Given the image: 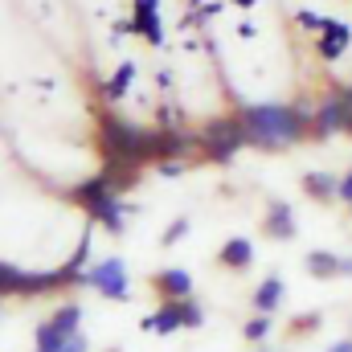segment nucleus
I'll use <instances>...</instances> for the list:
<instances>
[{
    "label": "nucleus",
    "instance_id": "aec40b11",
    "mask_svg": "<svg viewBox=\"0 0 352 352\" xmlns=\"http://www.w3.org/2000/svg\"><path fill=\"white\" fill-rule=\"evenodd\" d=\"M270 328H274V324H270V316H263V311H258L250 324H242V336H246L250 344H263L266 336H270Z\"/></svg>",
    "mask_w": 352,
    "mask_h": 352
},
{
    "label": "nucleus",
    "instance_id": "2f4dec72",
    "mask_svg": "<svg viewBox=\"0 0 352 352\" xmlns=\"http://www.w3.org/2000/svg\"><path fill=\"white\" fill-rule=\"evenodd\" d=\"M263 352H266V349H263Z\"/></svg>",
    "mask_w": 352,
    "mask_h": 352
},
{
    "label": "nucleus",
    "instance_id": "423d86ee",
    "mask_svg": "<svg viewBox=\"0 0 352 352\" xmlns=\"http://www.w3.org/2000/svg\"><path fill=\"white\" fill-rule=\"evenodd\" d=\"M78 324H82V303H66V307H58V311L37 328L33 349L37 352H62L66 349V340L78 332Z\"/></svg>",
    "mask_w": 352,
    "mask_h": 352
},
{
    "label": "nucleus",
    "instance_id": "4be33fe9",
    "mask_svg": "<svg viewBox=\"0 0 352 352\" xmlns=\"http://www.w3.org/2000/svg\"><path fill=\"white\" fill-rule=\"evenodd\" d=\"M87 258H90V230L87 234H82V242H78V250H74V254H70V270H74V274H82V266H87ZM78 283H82V278H78Z\"/></svg>",
    "mask_w": 352,
    "mask_h": 352
},
{
    "label": "nucleus",
    "instance_id": "4468645a",
    "mask_svg": "<svg viewBox=\"0 0 352 352\" xmlns=\"http://www.w3.org/2000/svg\"><path fill=\"white\" fill-rule=\"evenodd\" d=\"M217 263L230 266V270H246V266L254 263V246H250V238H230V242L217 250Z\"/></svg>",
    "mask_w": 352,
    "mask_h": 352
},
{
    "label": "nucleus",
    "instance_id": "393cba45",
    "mask_svg": "<svg viewBox=\"0 0 352 352\" xmlns=\"http://www.w3.org/2000/svg\"><path fill=\"white\" fill-rule=\"evenodd\" d=\"M184 173V160H160V176L164 180H173V176H180Z\"/></svg>",
    "mask_w": 352,
    "mask_h": 352
},
{
    "label": "nucleus",
    "instance_id": "1a4fd4ad",
    "mask_svg": "<svg viewBox=\"0 0 352 352\" xmlns=\"http://www.w3.org/2000/svg\"><path fill=\"white\" fill-rule=\"evenodd\" d=\"M349 45H352V25H344V21H328L316 37V50H320L324 62H340L349 54Z\"/></svg>",
    "mask_w": 352,
    "mask_h": 352
},
{
    "label": "nucleus",
    "instance_id": "20e7f679",
    "mask_svg": "<svg viewBox=\"0 0 352 352\" xmlns=\"http://www.w3.org/2000/svg\"><path fill=\"white\" fill-rule=\"evenodd\" d=\"M82 274H74L70 266H58V270H25L16 263H0V295H41V291H54V287H66Z\"/></svg>",
    "mask_w": 352,
    "mask_h": 352
},
{
    "label": "nucleus",
    "instance_id": "cd10ccee",
    "mask_svg": "<svg viewBox=\"0 0 352 352\" xmlns=\"http://www.w3.org/2000/svg\"><path fill=\"white\" fill-rule=\"evenodd\" d=\"M62 352H87V336H82V332H74V336L66 340V349H62Z\"/></svg>",
    "mask_w": 352,
    "mask_h": 352
},
{
    "label": "nucleus",
    "instance_id": "39448f33",
    "mask_svg": "<svg viewBox=\"0 0 352 352\" xmlns=\"http://www.w3.org/2000/svg\"><path fill=\"white\" fill-rule=\"evenodd\" d=\"M246 144H250V131H246L242 119H213V123L201 127V152L213 164H230Z\"/></svg>",
    "mask_w": 352,
    "mask_h": 352
},
{
    "label": "nucleus",
    "instance_id": "0eeeda50",
    "mask_svg": "<svg viewBox=\"0 0 352 352\" xmlns=\"http://www.w3.org/2000/svg\"><path fill=\"white\" fill-rule=\"evenodd\" d=\"M336 131H349L352 135V98H349V90L328 94V98L320 102L316 119H311V135H316V140H328V135H336Z\"/></svg>",
    "mask_w": 352,
    "mask_h": 352
},
{
    "label": "nucleus",
    "instance_id": "a211bd4d",
    "mask_svg": "<svg viewBox=\"0 0 352 352\" xmlns=\"http://www.w3.org/2000/svg\"><path fill=\"white\" fill-rule=\"evenodd\" d=\"M303 266H307V274H316V278H336V274H340V254H328V250H311Z\"/></svg>",
    "mask_w": 352,
    "mask_h": 352
},
{
    "label": "nucleus",
    "instance_id": "f03ea898",
    "mask_svg": "<svg viewBox=\"0 0 352 352\" xmlns=\"http://www.w3.org/2000/svg\"><path fill=\"white\" fill-rule=\"evenodd\" d=\"M98 131H102V152H107L111 168H140V164H160L164 160L160 127L144 131V127H135V123H127L119 115H102Z\"/></svg>",
    "mask_w": 352,
    "mask_h": 352
},
{
    "label": "nucleus",
    "instance_id": "2eb2a0df",
    "mask_svg": "<svg viewBox=\"0 0 352 352\" xmlns=\"http://www.w3.org/2000/svg\"><path fill=\"white\" fill-rule=\"evenodd\" d=\"M144 328H148V332H156V336H173L176 328H184V320H180V303L168 299L160 311H152V316L144 320Z\"/></svg>",
    "mask_w": 352,
    "mask_h": 352
},
{
    "label": "nucleus",
    "instance_id": "f257e3e1",
    "mask_svg": "<svg viewBox=\"0 0 352 352\" xmlns=\"http://www.w3.org/2000/svg\"><path fill=\"white\" fill-rule=\"evenodd\" d=\"M238 119L250 131V144L263 152H283L291 144H299L311 127V111H299L291 102H246L238 111Z\"/></svg>",
    "mask_w": 352,
    "mask_h": 352
},
{
    "label": "nucleus",
    "instance_id": "9b49d317",
    "mask_svg": "<svg viewBox=\"0 0 352 352\" xmlns=\"http://www.w3.org/2000/svg\"><path fill=\"white\" fill-rule=\"evenodd\" d=\"M266 234L278 238V242L295 238V213H291L287 201H270V209H266Z\"/></svg>",
    "mask_w": 352,
    "mask_h": 352
},
{
    "label": "nucleus",
    "instance_id": "412c9836",
    "mask_svg": "<svg viewBox=\"0 0 352 352\" xmlns=\"http://www.w3.org/2000/svg\"><path fill=\"white\" fill-rule=\"evenodd\" d=\"M180 303V320H184V328H201L205 324V311H201V303L188 295V299H176Z\"/></svg>",
    "mask_w": 352,
    "mask_h": 352
},
{
    "label": "nucleus",
    "instance_id": "b1692460",
    "mask_svg": "<svg viewBox=\"0 0 352 352\" xmlns=\"http://www.w3.org/2000/svg\"><path fill=\"white\" fill-rule=\"evenodd\" d=\"M184 234H188V221H184V217H176L173 226L164 230V238H160V242H164V246H173V242H180Z\"/></svg>",
    "mask_w": 352,
    "mask_h": 352
},
{
    "label": "nucleus",
    "instance_id": "7ed1b4c3",
    "mask_svg": "<svg viewBox=\"0 0 352 352\" xmlns=\"http://www.w3.org/2000/svg\"><path fill=\"white\" fill-rule=\"evenodd\" d=\"M70 197L87 209L94 221H102L111 234H123V213H127V205H123V197L111 188L107 176H90V180H82Z\"/></svg>",
    "mask_w": 352,
    "mask_h": 352
},
{
    "label": "nucleus",
    "instance_id": "6ab92c4d",
    "mask_svg": "<svg viewBox=\"0 0 352 352\" xmlns=\"http://www.w3.org/2000/svg\"><path fill=\"white\" fill-rule=\"evenodd\" d=\"M131 78H135V62H123V66L115 70V78L107 82V98H111V102H115V98H123L127 87H131Z\"/></svg>",
    "mask_w": 352,
    "mask_h": 352
},
{
    "label": "nucleus",
    "instance_id": "7c9ffc66",
    "mask_svg": "<svg viewBox=\"0 0 352 352\" xmlns=\"http://www.w3.org/2000/svg\"><path fill=\"white\" fill-rule=\"evenodd\" d=\"M349 98H352V87H349Z\"/></svg>",
    "mask_w": 352,
    "mask_h": 352
},
{
    "label": "nucleus",
    "instance_id": "c756f323",
    "mask_svg": "<svg viewBox=\"0 0 352 352\" xmlns=\"http://www.w3.org/2000/svg\"><path fill=\"white\" fill-rule=\"evenodd\" d=\"M340 274H352V258H340Z\"/></svg>",
    "mask_w": 352,
    "mask_h": 352
},
{
    "label": "nucleus",
    "instance_id": "a878e982",
    "mask_svg": "<svg viewBox=\"0 0 352 352\" xmlns=\"http://www.w3.org/2000/svg\"><path fill=\"white\" fill-rule=\"evenodd\" d=\"M295 328H299V332H316V328H320V311H311V316H299V320H295Z\"/></svg>",
    "mask_w": 352,
    "mask_h": 352
},
{
    "label": "nucleus",
    "instance_id": "ddd939ff",
    "mask_svg": "<svg viewBox=\"0 0 352 352\" xmlns=\"http://www.w3.org/2000/svg\"><path fill=\"white\" fill-rule=\"evenodd\" d=\"M152 287L164 295V299H188L192 295V278H188V270H160L156 278H152Z\"/></svg>",
    "mask_w": 352,
    "mask_h": 352
},
{
    "label": "nucleus",
    "instance_id": "c85d7f7f",
    "mask_svg": "<svg viewBox=\"0 0 352 352\" xmlns=\"http://www.w3.org/2000/svg\"><path fill=\"white\" fill-rule=\"evenodd\" d=\"M328 352H352V340H340V344H332Z\"/></svg>",
    "mask_w": 352,
    "mask_h": 352
},
{
    "label": "nucleus",
    "instance_id": "6e6552de",
    "mask_svg": "<svg viewBox=\"0 0 352 352\" xmlns=\"http://www.w3.org/2000/svg\"><path fill=\"white\" fill-rule=\"evenodd\" d=\"M82 283L87 287H98L107 299H115V303H123V299H131V283H127V266L123 258H102V263H94L82 274Z\"/></svg>",
    "mask_w": 352,
    "mask_h": 352
},
{
    "label": "nucleus",
    "instance_id": "dca6fc26",
    "mask_svg": "<svg viewBox=\"0 0 352 352\" xmlns=\"http://www.w3.org/2000/svg\"><path fill=\"white\" fill-rule=\"evenodd\" d=\"M303 192H307L311 201H332V197L340 192V180L332 173H307L303 176Z\"/></svg>",
    "mask_w": 352,
    "mask_h": 352
},
{
    "label": "nucleus",
    "instance_id": "f8f14e48",
    "mask_svg": "<svg viewBox=\"0 0 352 352\" xmlns=\"http://www.w3.org/2000/svg\"><path fill=\"white\" fill-rule=\"evenodd\" d=\"M160 135H164V160H184L201 148V135L180 131V127H160Z\"/></svg>",
    "mask_w": 352,
    "mask_h": 352
},
{
    "label": "nucleus",
    "instance_id": "bb28decb",
    "mask_svg": "<svg viewBox=\"0 0 352 352\" xmlns=\"http://www.w3.org/2000/svg\"><path fill=\"white\" fill-rule=\"evenodd\" d=\"M336 197H340V201H349L352 205V168L344 176H340V192H336Z\"/></svg>",
    "mask_w": 352,
    "mask_h": 352
},
{
    "label": "nucleus",
    "instance_id": "5701e85b",
    "mask_svg": "<svg viewBox=\"0 0 352 352\" xmlns=\"http://www.w3.org/2000/svg\"><path fill=\"white\" fill-rule=\"evenodd\" d=\"M295 21H299L303 29H324V25H328V16H320V12H311V8H299Z\"/></svg>",
    "mask_w": 352,
    "mask_h": 352
},
{
    "label": "nucleus",
    "instance_id": "f3484780",
    "mask_svg": "<svg viewBox=\"0 0 352 352\" xmlns=\"http://www.w3.org/2000/svg\"><path fill=\"white\" fill-rule=\"evenodd\" d=\"M283 291H287V287H283V278H278V274L263 278V283H258V291H254V307H258L263 316H270V311L283 303Z\"/></svg>",
    "mask_w": 352,
    "mask_h": 352
},
{
    "label": "nucleus",
    "instance_id": "9d476101",
    "mask_svg": "<svg viewBox=\"0 0 352 352\" xmlns=\"http://www.w3.org/2000/svg\"><path fill=\"white\" fill-rule=\"evenodd\" d=\"M135 4V33L148 45H164V25H160V0H131Z\"/></svg>",
    "mask_w": 352,
    "mask_h": 352
}]
</instances>
